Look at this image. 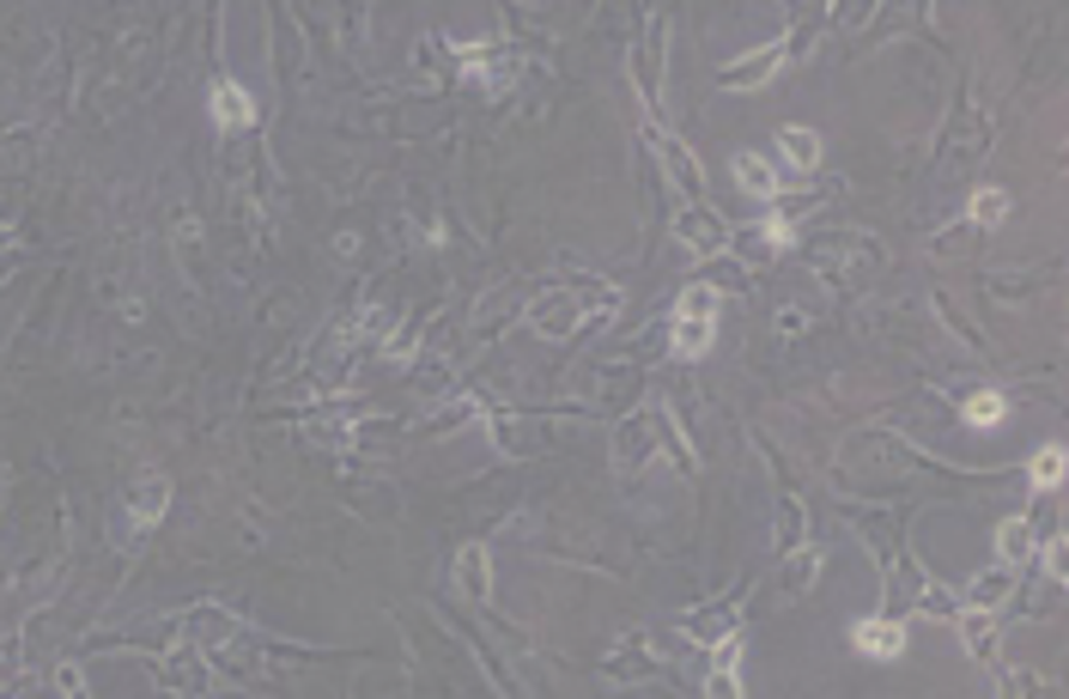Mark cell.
Here are the masks:
<instances>
[{
    "mask_svg": "<svg viewBox=\"0 0 1069 699\" xmlns=\"http://www.w3.org/2000/svg\"><path fill=\"white\" fill-rule=\"evenodd\" d=\"M674 237H681V244H687V256H699V262L730 249V225H723V219L711 213L705 202H687L681 213H674Z\"/></svg>",
    "mask_w": 1069,
    "mask_h": 699,
    "instance_id": "6da1fadb",
    "label": "cell"
},
{
    "mask_svg": "<svg viewBox=\"0 0 1069 699\" xmlns=\"http://www.w3.org/2000/svg\"><path fill=\"white\" fill-rule=\"evenodd\" d=\"M778 67H784V49L765 43V49H754V55H742V62H723L718 67V86H723V92H760Z\"/></svg>",
    "mask_w": 1069,
    "mask_h": 699,
    "instance_id": "7a4b0ae2",
    "label": "cell"
},
{
    "mask_svg": "<svg viewBox=\"0 0 1069 699\" xmlns=\"http://www.w3.org/2000/svg\"><path fill=\"white\" fill-rule=\"evenodd\" d=\"M651 146H657L662 171L681 183V195H693V202H699V195H705V171H699V158L687 153V140H674V134H662V128H651Z\"/></svg>",
    "mask_w": 1069,
    "mask_h": 699,
    "instance_id": "3957f363",
    "label": "cell"
},
{
    "mask_svg": "<svg viewBox=\"0 0 1069 699\" xmlns=\"http://www.w3.org/2000/svg\"><path fill=\"white\" fill-rule=\"evenodd\" d=\"M534 328L548 335V341H566L583 328V298L578 293H553L548 305H534Z\"/></svg>",
    "mask_w": 1069,
    "mask_h": 699,
    "instance_id": "277c9868",
    "label": "cell"
},
{
    "mask_svg": "<svg viewBox=\"0 0 1069 699\" xmlns=\"http://www.w3.org/2000/svg\"><path fill=\"white\" fill-rule=\"evenodd\" d=\"M456 591H462V603H487L492 596V559L480 542H468L456 554Z\"/></svg>",
    "mask_w": 1069,
    "mask_h": 699,
    "instance_id": "5b68a950",
    "label": "cell"
},
{
    "mask_svg": "<svg viewBox=\"0 0 1069 699\" xmlns=\"http://www.w3.org/2000/svg\"><path fill=\"white\" fill-rule=\"evenodd\" d=\"M651 451H657V419H651V407H644L639 419H627V426L614 432V463H620V468H639Z\"/></svg>",
    "mask_w": 1069,
    "mask_h": 699,
    "instance_id": "8992f818",
    "label": "cell"
},
{
    "mask_svg": "<svg viewBox=\"0 0 1069 699\" xmlns=\"http://www.w3.org/2000/svg\"><path fill=\"white\" fill-rule=\"evenodd\" d=\"M165 505H170V481L158 475V468H153V475H140V481L128 487V517H134L140 529H153L158 517H165Z\"/></svg>",
    "mask_w": 1069,
    "mask_h": 699,
    "instance_id": "52a82bcc",
    "label": "cell"
},
{
    "mask_svg": "<svg viewBox=\"0 0 1069 699\" xmlns=\"http://www.w3.org/2000/svg\"><path fill=\"white\" fill-rule=\"evenodd\" d=\"M207 109H214L219 128H249V122H256V98H249L244 86H231V79H219V86H214Z\"/></svg>",
    "mask_w": 1069,
    "mask_h": 699,
    "instance_id": "ba28073f",
    "label": "cell"
},
{
    "mask_svg": "<svg viewBox=\"0 0 1069 699\" xmlns=\"http://www.w3.org/2000/svg\"><path fill=\"white\" fill-rule=\"evenodd\" d=\"M681 633H687V638H699V645H718V638L742 633V614H735L730 603H718V608H693L687 621H681Z\"/></svg>",
    "mask_w": 1069,
    "mask_h": 699,
    "instance_id": "9c48e42d",
    "label": "cell"
},
{
    "mask_svg": "<svg viewBox=\"0 0 1069 699\" xmlns=\"http://www.w3.org/2000/svg\"><path fill=\"white\" fill-rule=\"evenodd\" d=\"M711 341H718V316H705V311H674V353H681V359H699Z\"/></svg>",
    "mask_w": 1069,
    "mask_h": 699,
    "instance_id": "30bf717a",
    "label": "cell"
},
{
    "mask_svg": "<svg viewBox=\"0 0 1069 699\" xmlns=\"http://www.w3.org/2000/svg\"><path fill=\"white\" fill-rule=\"evenodd\" d=\"M851 645H857L863 657H900V651H905V633H900L893 621H857V626H851Z\"/></svg>",
    "mask_w": 1069,
    "mask_h": 699,
    "instance_id": "8fae6325",
    "label": "cell"
},
{
    "mask_svg": "<svg viewBox=\"0 0 1069 699\" xmlns=\"http://www.w3.org/2000/svg\"><path fill=\"white\" fill-rule=\"evenodd\" d=\"M954 626H961V645H966V651H973L978 663H991V657H996V621H991V608H966Z\"/></svg>",
    "mask_w": 1069,
    "mask_h": 699,
    "instance_id": "7c38bea8",
    "label": "cell"
},
{
    "mask_svg": "<svg viewBox=\"0 0 1069 699\" xmlns=\"http://www.w3.org/2000/svg\"><path fill=\"white\" fill-rule=\"evenodd\" d=\"M730 171H735V183H742V195H760V202L765 195H778V171H772L760 153H735Z\"/></svg>",
    "mask_w": 1069,
    "mask_h": 699,
    "instance_id": "4fadbf2b",
    "label": "cell"
},
{
    "mask_svg": "<svg viewBox=\"0 0 1069 699\" xmlns=\"http://www.w3.org/2000/svg\"><path fill=\"white\" fill-rule=\"evenodd\" d=\"M468 74L487 86V98H504L511 92V79H517V55H511V49H487V62H474Z\"/></svg>",
    "mask_w": 1069,
    "mask_h": 699,
    "instance_id": "5bb4252c",
    "label": "cell"
},
{
    "mask_svg": "<svg viewBox=\"0 0 1069 699\" xmlns=\"http://www.w3.org/2000/svg\"><path fill=\"white\" fill-rule=\"evenodd\" d=\"M1027 554H1033V523H1027V517H1008V523L996 529V559H1003V566H1027Z\"/></svg>",
    "mask_w": 1069,
    "mask_h": 699,
    "instance_id": "9a60e30c",
    "label": "cell"
},
{
    "mask_svg": "<svg viewBox=\"0 0 1069 699\" xmlns=\"http://www.w3.org/2000/svg\"><path fill=\"white\" fill-rule=\"evenodd\" d=\"M778 146H784V165H796V171H814V165H821V134H814V128H784Z\"/></svg>",
    "mask_w": 1069,
    "mask_h": 699,
    "instance_id": "2e32d148",
    "label": "cell"
},
{
    "mask_svg": "<svg viewBox=\"0 0 1069 699\" xmlns=\"http://www.w3.org/2000/svg\"><path fill=\"white\" fill-rule=\"evenodd\" d=\"M1008 596H1015V578H1008V566L996 559L991 572L973 584V608H996V603H1008Z\"/></svg>",
    "mask_w": 1069,
    "mask_h": 699,
    "instance_id": "e0dca14e",
    "label": "cell"
},
{
    "mask_svg": "<svg viewBox=\"0 0 1069 699\" xmlns=\"http://www.w3.org/2000/svg\"><path fill=\"white\" fill-rule=\"evenodd\" d=\"M814 572H821V554H814V547H796V554L784 559V591L802 596L814 584Z\"/></svg>",
    "mask_w": 1069,
    "mask_h": 699,
    "instance_id": "ac0fdd59",
    "label": "cell"
},
{
    "mask_svg": "<svg viewBox=\"0 0 1069 699\" xmlns=\"http://www.w3.org/2000/svg\"><path fill=\"white\" fill-rule=\"evenodd\" d=\"M1064 451H1057V444H1045V451H1039L1033 456V487H1039V493H1057V487H1064Z\"/></svg>",
    "mask_w": 1069,
    "mask_h": 699,
    "instance_id": "d6986e66",
    "label": "cell"
},
{
    "mask_svg": "<svg viewBox=\"0 0 1069 699\" xmlns=\"http://www.w3.org/2000/svg\"><path fill=\"white\" fill-rule=\"evenodd\" d=\"M1003 219H1008V195H1003V189H978L973 225H978V232H991V225H1003Z\"/></svg>",
    "mask_w": 1069,
    "mask_h": 699,
    "instance_id": "ffe728a7",
    "label": "cell"
},
{
    "mask_svg": "<svg viewBox=\"0 0 1069 699\" xmlns=\"http://www.w3.org/2000/svg\"><path fill=\"white\" fill-rule=\"evenodd\" d=\"M1003 414H1008V402L996 396V389H978L973 402H966V426H996Z\"/></svg>",
    "mask_w": 1069,
    "mask_h": 699,
    "instance_id": "44dd1931",
    "label": "cell"
},
{
    "mask_svg": "<svg viewBox=\"0 0 1069 699\" xmlns=\"http://www.w3.org/2000/svg\"><path fill=\"white\" fill-rule=\"evenodd\" d=\"M165 682L170 687H207V669H201V657H170V663H165Z\"/></svg>",
    "mask_w": 1069,
    "mask_h": 699,
    "instance_id": "7402d4cb",
    "label": "cell"
},
{
    "mask_svg": "<svg viewBox=\"0 0 1069 699\" xmlns=\"http://www.w3.org/2000/svg\"><path fill=\"white\" fill-rule=\"evenodd\" d=\"M1045 572H1052L1057 584L1069 578V547H1064V535H1045Z\"/></svg>",
    "mask_w": 1069,
    "mask_h": 699,
    "instance_id": "603a6c76",
    "label": "cell"
},
{
    "mask_svg": "<svg viewBox=\"0 0 1069 699\" xmlns=\"http://www.w3.org/2000/svg\"><path fill=\"white\" fill-rule=\"evenodd\" d=\"M705 694H711V699H723V694H742V682H735V669H711V682H705Z\"/></svg>",
    "mask_w": 1069,
    "mask_h": 699,
    "instance_id": "cb8c5ba5",
    "label": "cell"
},
{
    "mask_svg": "<svg viewBox=\"0 0 1069 699\" xmlns=\"http://www.w3.org/2000/svg\"><path fill=\"white\" fill-rule=\"evenodd\" d=\"M55 687H62V694H86V675H79V663H62V669H55Z\"/></svg>",
    "mask_w": 1069,
    "mask_h": 699,
    "instance_id": "d4e9b609",
    "label": "cell"
},
{
    "mask_svg": "<svg viewBox=\"0 0 1069 699\" xmlns=\"http://www.w3.org/2000/svg\"><path fill=\"white\" fill-rule=\"evenodd\" d=\"M1027 687H1033V675H1015V669L996 675V694H1027Z\"/></svg>",
    "mask_w": 1069,
    "mask_h": 699,
    "instance_id": "484cf974",
    "label": "cell"
},
{
    "mask_svg": "<svg viewBox=\"0 0 1069 699\" xmlns=\"http://www.w3.org/2000/svg\"><path fill=\"white\" fill-rule=\"evenodd\" d=\"M917 608H930V614H954V603H948L942 591H924V596H917Z\"/></svg>",
    "mask_w": 1069,
    "mask_h": 699,
    "instance_id": "4316f807",
    "label": "cell"
},
{
    "mask_svg": "<svg viewBox=\"0 0 1069 699\" xmlns=\"http://www.w3.org/2000/svg\"><path fill=\"white\" fill-rule=\"evenodd\" d=\"M802 328H809V316L802 311H778V335H802Z\"/></svg>",
    "mask_w": 1069,
    "mask_h": 699,
    "instance_id": "83f0119b",
    "label": "cell"
},
{
    "mask_svg": "<svg viewBox=\"0 0 1069 699\" xmlns=\"http://www.w3.org/2000/svg\"><path fill=\"white\" fill-rule=\"evenodd\" d=\"M814 7H821V0H790V13H814Z\"/></svg>",
    "mask_w": 1069,
    "mask_h": 699,
    "instance_id": "f1b7e54d",
    "label": "cell"
}]
</instances>
